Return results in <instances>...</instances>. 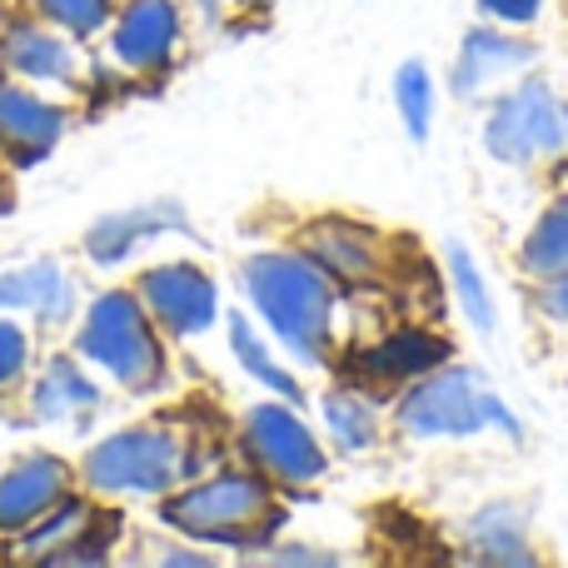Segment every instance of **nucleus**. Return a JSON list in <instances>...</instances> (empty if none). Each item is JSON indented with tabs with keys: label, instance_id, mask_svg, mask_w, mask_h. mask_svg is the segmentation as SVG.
Returning <instances> with one entry per match:
<instances>
[{
	"label": "nucleus",
	"instance_id": "27",
	"mask_svg": "<svg viewBox=\"0 0 568 568\" xmlns=\"http://www.w3.org/2000/svg\"><path fill=\"white\" fill-rule=\"evenodd\" d=\"M30 359V344H26V329H16L10 320H0V384H10Z\"/></svg>",
	"mask_w": 568,
	"mask_h": 568
},
{
	"label": "nucleus",
	"instance_id": "22",
	"mask_svg": "<svg viewBox=\"0 0 568 568\" xmlns=\"http://www.w3.org/2000/svg\"><path fill=\"white\" fill-rule=\"evenodd\" d=\"M230 344H235V359L245 364V369L255 374V379L265 384V389H275L280 399H290L294 409H300V384H294V374H290V369H280V364L270 359V349L260 344V334L250 329V320H240V314L230 320Z\"/></svg>",
	"mask_w": 568,
	"mask_h": 568
},
{
	"label": "nucleus",
	"instance_id": "24",
	"mask_svg": "<svg viewBox=\"0 0 568 568\" xmlns=\"http://www.w3.org/2000/svg\"><path fill=\"white\" fill-rule=\"evenodd\" d=\"M449 275H454V300H459V310L469 314L474 329L489 334L494 329V300H489V284H484L479 265H474V255L464 245H449Z\"/></svg>",
	"mask_w": 568,
	"mask_h": 568
},
{
	"label": "nucleus",
	"instance_id": "11",
	"mask_svg": "<svg viewBox=\"0 0 568 568\" xmlns=\"http://www.w3.org/2000/svg\"><path fill=\"white\" fill-rule=\"evenodd\" d=\"M444 359H449V344L444 339L419 334V329H404V334H394V339L374 344V349L349 354V379L354 384H374V389H399V384L439 369Z\"/></svg>",
	"mask_w": 568,
	"mask_h": 568
},
{
	"label": "nucleus",
	"instance_id": "31",
	"mask_svg": "<svg viewBox=\"0 0 568 568\" xmlns=\"http://www.w3.org/2000/svg\"><path fill=\"white\" fill-rule=\"evenodd\" d=\"M200 6H205V10H215V6H220V0H200Z\"/></svg>",
	"mask_w": 568,
	"mask_h": 568
},
{
	"label": "nucleus",
	"instance_id": "16",
	"mask_svg": "<svg viewBox=\"0 0 568 568\" xmlns=\"http://www.w3.org/2000/svg\"><path fill=\"white\" fill-rule=\"evenodd\" d=\"M180 225V210L175 205H145V210H125V215H110L100 220L95 230L85 235V250L90 260H100V265H120V260H130L145 240L165 235V230Z\"/></svg>",
	"mask_w": 568,
	"mask_h": 568
},
{
	"label": "nucleus",
	"instance_id": "8",
	"mask_svg": "<svg viewBox=\"0 0 568 568\" xmlns=\"http://www.w3.org/2000/svg\"><path fill=\"white\" fill-rule=\"evenodd\" d=\"M115 529H120V519L95 514L85 499H60L55 509H45L26 529V539H20V559H36V564H100Z\"/></svg>",
	"mask_w": 568,
	"mask_h": 568
},
{
	"label": "nucleus",
	"instance_id": "13",
	"mask_svg": "<svg viewBox=\"0 0 568 568\" xmlns=\"http://www.w3.org/2000/svg\"><path fill=\"white\" fill-rule=\"evenodd\" d=\"M60 130H65L60 105L30 95L20 85H0V150H10L20 160H36L55 145Z\"/></svg>",
	"mask_w": 568,
	"mask_h": 568
},
{
	"label": "nucleus",
	"instance_id": "7",
	"mask_svg": "<svg viewBox=\"0 0 568 568\" xmlns=\"http://www.w3.org/2000/svg\"><path fill=\"white\" fill-rule=\"evenodd\" d=\"M245 454L280 484H314L324 474V449L290 404H255L245 414Z\"/></svg>",
	"mask_w": 568,
	"mask_h": 568
},
{
	"label": "nucleus",
	"instance_id": "15",
	"mask_svg": "<svg viewBox=\"0 0 568 568\" xmlns=\"http://www.w3.org/2000/svg\"><path fill=\"white\" fill-rule=\"evenodd\" d=\"M529 60H534L529 40H514V36H504V30H474V36H464L459 65H454L449 80L459 95H474V90H484L489 80L509 75V70L529 65Z\"/></svg>",
	"mask_w": 568,
	"mask_h": 568
},
{
	"label": "nucleus",
	"instance_id": "1",
	"mask_svg": "<svg viewBox=\"0 0 568 568\" xmlns=\"http://www.w3.org/2000/svg\"><path fill=\"white\" fill-rule=\"evenodd\" d=\"M245 290L255 310L265 314V324L280 334L284 349L300 354L304 364L324 359L334 290L329 275L310 255H255L245 265Z\"/></svg>",
	"mask_w": 568,
	"mask_h": 568
},
{
	"label": "nucleus",
	"instance_id": "21",
	"mask_svg": "<svg viewBox=\"0 0 568 568\" xmlns=\"http://www.w3.org/2000/svg\"><path fill=\"white\" fill-rule=\"evenodd\" d=\"M324 424H329L334 444L339 449H369L374 434H379V424H374V404L364 399V394L354 389H334L329 399H324Z\"/></svg>",
	"mask_w": 568,
	"mask_h": 568
},
{
	"label": "nucleus",
	"instance_id": "20",
	"mask_svg": "<svg viewBox=\"0 0 568 568\" xmlns=\"http://www.w3.org/2000/svg\"><path fill=\"white\" fill-rule=\"evenodd\" d=\"M524 270L529 275H559V270H568V195H559L539 215L529 245H524Z\"/></svg>",
	"mask_w": 568,
	"mask_h": 568
},
{
	"label": "nucleus",
	"instance_id": "3",
	"mask_svg": "<svg viewBox=\"0 0 568 568\" xmlns=\"http://www.w3.org/2000/svg\"><path fill=\"white\" fill-rule=\"evenodd\" d=\"M75 349L130 394H150L165 379V349H160L155 324H150V310L140 304V294H100L90 304L85 324H80Z\"/></svg>",
	"mask_w": 568,
	"mask_h": 568
},
{
	"label": "nucleus",
	"instance_id": "6",
	"mask_svg": "<svg viewBox=\"0 0 568 568\" xmlns=\"http://www.w3.org/2000/svg\"><path fill=\"white\" fill-rule=\"evenodd\" d=\"M484 145L494 160H509V165L559 155L568 145V105L544 80H529L494 105L489 125H484Z\"/></svg>",
	"mask_w": 568,
	"mask_h": 568
},
{
	"label": "nucleus",
	"instance_id": "14",
	"mask_svg": "<svg viewBox=\"0 0 568 568\" xmlns=\"http://www.w3.org/2000/svg\"><path fill=\"white\" fill-rule=\"evenodd\" d=\"M304 255H310L324 275H334L344 284H364L379 275V255H374L369 235L354 230L349 220H320V225L304 235Z\"/></svg>",
	"mask_w": 568,
	"mask_h": 568
},
{
	"label": "nucleus",
	"instance_id": "4",
	"mask_svg": "<svg viewBox=\"0 0 568 568\" xmlns=\"http://www.w3.org/2000/svg\"><path fill=\"white\" fill-rule=\"evenodd\" d=\"M85 484L100 494H165L190 474V449L165 424H140L100 439L85 454Z\"/></svg>",
	"mask_w": 568,
	"mask_h": 568
},
{
	"label": "nucleus",
	"instance_id": "29",
	"mask_svg": "<svg viewBox=\"0 0 568 568\" xmlns=\"http://www.w3.org/2000/svg\"><path fill=\"white\" fill-rule=\"evenodd\" d=\"M539 304L554 314V320H568V270H559V275H549V290L539 294Z\"/></svg>",
	"mask_w": 568,
	"mask_h": 568
},
{
	"label": "nucleus",
	"instance_id": "25",
	"mask_svg": "<svg viewBox=\"0 0 568 568\" xmlns=\"http://www.w3.org/2000/svg\"><path fill=\"white\" fill-rule=\"evenodd\" d=\"M394 95H399V115L404 130L414 135V145L429 140V120H434V95H429V70L419 60H404L399 75H394Z\"/></svg>",
	"mask_w": 568,
	"mask_h": 568
},
{
	"label": "nucleus",
	"instance_id": "18",
	"mask_svg": "<svg viewBox=\"0 0 568 568\" xmlns=\"http://www.w3.org/2000/svg\"><path fill=\"white\" fill-rule=\"evenodd\" d=\"M0 60L26 80H75V55L45 26H10L0 40Z\"/></svg>",
	"mask_w": 568,
	"mask_h": 568
},
{
	"label": "nucleus",
	"instance_id": "10",
	"mask_svg": "<svg viewBox=\"0 0 568 568\" xmlns=\"http://www.w3.org/2000/svg\"><path fill=\"white\" fill-rule=\"evenodd\" d=\"M70 489V469L55 454H26L0 474V534H20L55 509Z\"/></svg>",
	"mask_w": 568,
	"mask_h": 568
},
{
	"label": "nucleus",
	"instance_id": "19",
	"mask_svg": "<svg viewBox=\"0 0 568 568\" xmlns=\"http://www.w3.org/2000/svg\"><path fill=\"white\" fill-rule=\"evenodd\" d=\"M0 304L6 310H30L45 324H60L75 304V294H70V280L55 265H20L10 275H0Z\"/></svg>",
	"mask_w": 568,
	"mask_h": 568
},
{
	"label": "nucleus",
	"instance_id": "12",
	"mask_svg": "<svg viewBox=\"0 0 568 568\" xmlns=\"http://www.w3.org/2000/svg\"><path fill=\"white\" fill-rule=\"evenodd\" d=\"M180 45V10L175 0H130L115 20L110 50L130 70H160Z\"/></svg>",
	"mask_w": 568,
	"mask_h": 568
},
{
	"label": "nucleus",
	"instance_id": "2",
	"mask_svg": "<svg viewBox=\"0 0 568 568\" xmlns=\"http://www.w3.org/2000/svg\"><path fill=\"white\" fill-rule=\"evenodd\" d=\"M160 514H165L170 529L205 544H225V549L265 544L280 529V509L270 499V484L255 479V474H215V479L175 494Z\"/></svg>",
	"mask_w": 568,
	"mask_h": 568
},
{
	"label": "nucleus",
	"instance_id": "26",
	"mask_svg": "<svg viewBox=\"0 0 568 568\" xmlns=\"http://www.w3.org/2000/svg\"><path fill=\"white\" fill-rule=\"evenodd\" d=\"M30 6H36L40 20L60 26L65 36H95L115 16V0H30Z\"/></svg>",
	"mask_w": 568,
	"mask_h": 568
},
{
	"label": "nucleus",
	"instance_id": "30",
	"mask_svg": "<svg viewBox=\"0 0 568 568\" xmlns=\"http://www.w3.org/2000/svg\"><path fill=\"white\" fill-rule=\"evenodd\" d=\"M275 564H334V554H310V549H275Z\"/></svg>",
	"mask_w": 568,
	"mask_h": 568
},
{
	"label": "nucleus",
	"instance_id": "9",
	"mask_svg": "<svg viewBox=\"0 0 568 568\" xmlns=\"http://www.w3.org/2000/svg\"><path fill=\"white\" fill-rule=\"evenodd\" d=\"M140 304L150 310V320L165 324L170 334H205L220 314L215 280L195 265H160L140 275Z\"/></svg>",
	"mask_w": 568,
	"mask_h": 568
},
{
	"label": "nucleus",
	"instance_id": "17",
	"mask_svg": "<svg viewBox=\"0 0 568 568\" xmlns=\"http://www.w3.org/2000/svg\"><path fill=\"white\" fill-rule=\"evenodd\" d=\"M95 404H100V389L70 359H50L40 369L36 389H30V414L40 424H80L85 414H95Z\"/></svg>",
	"mask_w": 568,
	"mask_h": 568
},
{
	"label": "nucleus",
	"instance_id": "28",
	"mask_svg": "<svg viewBox=\"0 0 568 568\" xmlns=\"http://www.w3.org/2000/svg\"><path fill=\"white\" fill-rule=\"evenodd\" d=\"M484 16L494 20H514V26H524V20L539 16V0H479Z\"/></svg>",
	"mask_w": 568,
	"mask_h": 568
},
{
	"label": "nucleus",
	"instance_id": "5",
	"mask_svg": "<svg viewBox=\"0 0 568 568\" xmlns=\"http://www.w3.org/2000/svg\"><path fill=\"white\" fill-rule=\"evenodd\" d=\"M399 429L414 439H449V434L464 439L479 429H504L519 439V419L484 389L474 369L434 374V379L414 384V394H404L399 404Z\"/></svg>",
	"mask_w": 568,
	"mask_h": 568
},
{
	"label": "nucleus",
	"instance_id": "23",
	"mask_svg": "<svg viewBox=\"0 0 568 568\" xmlns=\"http://www.w3.org/2000/svg\"><path fill=\"white\" fill-rule=\"evenodd\" d=\"M474 544L494 564H534V549H524V524L514 509H489L474 519Z\"/></svg>",
	"mask_w": 568,
	"mask_h": 568
}]
</instances>
